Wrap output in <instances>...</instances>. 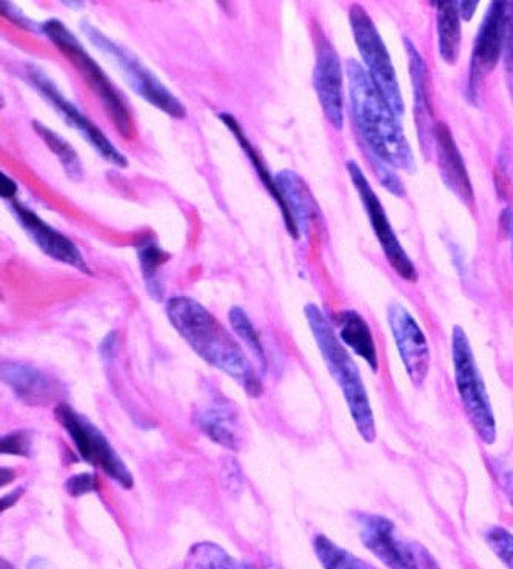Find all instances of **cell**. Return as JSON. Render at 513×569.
Listing matches in <instances>:
<instances>
[{
  "label": "cell",
  "instance_id": "obj_1",
  "mask_svg": "<svg viewBox=\"0 0 513 569\" xmlns=\"http://www.w3.org/2000/svg\"><path fill=\"white\" fill-rule=\"evenodd\" d=\"M165 313L179 336L205 363L233 378L250 397L261 396L264 389L244 350L204 306L193 298L173 297L167 301Z\"/></svg>",
  "mask_w": 513,
  "mask_h": 569
},
{
  "label": "cell",
  "instance_id": "obj_2",
  "mask_svg": "<svg viewBox=\"0 0 513 569\" xmlns=\"http://www.w3.org/2000/svg\"><path fill=\"white\" fill-rule=\"evenodd\" d=\"M350 109L353 122L369 147V153L384 162L404 170L416 172L415 157L395 111L372 82L368 70L360 62L348 61Z\"/></svg>",
  "mask_w": 513,
  "mask_h": 569
},
{
  "label": "cell",
  "instance_id": "obj_3",
  "mask_svg": "<svg viewBox=\"0 0 513 569\" xmlns=\"http://www.w3.org/2000/svg\"><path fill=\"white\" fill-rule=\"evenodd\" d=\"M304 313L330 376L340 386L342 396H344L356 431L360 432L363 440L372 443L376 440V423L360 368L318 306L310 302L305 306Z\"/></svg>",
  "mask_w": 513,
  "mask_h": 569
},
{
  "label": "cell",
  "instance_id": "obj_4",
  "mask_svg": "<svg viewBox=\"0 0 513 569\" xmlns=\"http://www.w3.org/2000/svg\"><path fill=\"white\" fill-rule=\"evenodd\" d=\"M41 33L46 34L56 49L61 51L71 66L82 74L83 81L97 94L119 134L123 139H133L134 122L129 103L117 86L110 81L102 67L91 58L82 42L76 38L73 31L59 19H49L41 23Z\"/></svg>",
  "mask_w": 513,
  "mask_h": 569
},
{
  "label": "cell",
  "instance_id": "obj_5",
  "mask_svg": "<svg viewBox=\"0 0 513 569\" xmlns=\"http://www.w3.org/2000/svg\"><path fill=\"white\" fill-rule=\"evenodd\" d=\"M81 28L91 46L117 66L122 78L139 98L144 99L150 106L157 107L162 113L169 114L170 118L184 119L187 117V109L181 99L174 97L169 87L133 51L114 42L93 23L82 21Z\"/></svg>",
  "mask_w": 513,
  "mask_h": 569
},
{
  "label": "cell",
  "instance_id": "obj_6",
  "mask_svg": "<svg viewBox=\"0 0 513 569\" xmlns=\"http://www.w3.org/2000/svg\"><path fill=\"white\" fill-rule=\"evenodd\" d=\"M452 361L456 391L473 429L483 443H495L496 420L491 397L476 365V358L473 356L471 341L460 326H455L452 330Z\"/></svg>",
  "mask_w": 513,
  "mask_h": 569
},
{
  "label": "cell",
  "instance_id": "obj_7",
  "mask_svg": "<svg viewBox=\"0 0 513 569\" xmlns=\"http://www.w3.org/2000/svg\"><path fill=\"white\" fill-rule=\"evenodd\" d=\"M361 543L389 569H441L424 545L405 537L388 517L356 512Z\"/></svg>",
  "mask_w": 513,
  "mask_h": 569
},
{
  "label": "cell",
  "instance_id": "obj_8",
  "mask_svg": "<svg viewBox=\"0 0 513 569\" xmlns=\"http://www.w3.org/2000/svg\"><path fill=\"white\" fill-rule=\"evenodd\" d=\"M349 21L370 79L395 111L396 117H403L405 111L403 93H401L391 54H389L380 31L368 11L361 6L350 7Z\"/></svg>",
  "mask_w": 513,
  "mask_h": 569
},
{
  "label": "cell",
  "instance_id": "obj_9",
  "mask_svg": "<svg viewBox=\"0 0 513 569\" xmlns=\"http://www.w3.org/2000/svg\"><path fill=\"white\" fill-rule=\"evenodd\" d=\"M54 417L61 423L63 431L69 433L79 456L87 463L101 469L122 488H133L134 481L130 469L123 463L119 453L114 451L105 433L93 421H90L67 403L56 406Z\"/></svg>",
  "mask_w": 513,
  "mask_h": 569
},
{
  "label": "cell",
  "instance_id": "obj_10",
  "mask_svg": "<svg viewBox=\"0 0 513 569\" xmlns=\"http://www.w3.org/2000/svg\"><path fill=\"white\" fill-rule=\"evenodd\" d=\"M23 78H26L28 86L33 87V90L38 91L53 107L56 113L62 118L67 126L78 131L83 141L93 147L99 157L105 159L110 164L122 167V169L129 166V161L123 157L122 151L70 99L63 97L62 91L59 90L53 79L47 74L41 66L34 62L27 63L26 69H23Z\"/></svg>",
  "mask_w": 513,
  "mask_h": 569
},
{
  "label": "cell",
  "instance_id": "obj_11",
  "mask_svg": "<svg viewBox=\"0 0 513 569\" xmlns=\"http://www.w3.org/2000/svg\"><path fill=\"white\" fill-rule=\"evenodd\" d=\"M348 172L350 181L355 186L358 194H360L361 202H363L365 213H368L370 226H372L373 233L376 234L378 242L381 249L391 262L393 270L400 274L403 280L409 282H416L418 272L415 264L398 240L395 230L389 221L388 214L375 190L370 186L368 177H365L363 169L356 164L355 161L348 162Z\"/></svg>",
  "mask_w": 513,
  "mask_h": 569
},
{
  "label": "cell",
  "instance_id": "obj_12",
  "mask_svg": "<svg viewBox=\"0 0 513 569\" xmlns=\"http://www.w3.org/2000/svg\"><path fill=\"white\" fill-rule=\"evenodd\" d=\"M388 321L409 380L416 388H421L431 369L428 338L412 313L400 302L389 306Z\"/></svg>",
  "mask_w": 513,
  "mask_h": 569
},
{
  "label": "cell",
  "instance_id": "obj_13",
  "mask_svg": "<svg viewBox=\"0 0 513 569\" xmlns=\"http://www.w3.org/2000/svg\"><path fill=\"white\" fill-rule=\"evenodd\" d=\"M507 2H492L481 22L479 36L473 43L471 69H469V93L472 99L479 93L484 76L499 66L506 43Z\"/></svg>",
  "mask_w": 513,
  "mask_h": 569
},
{
  "label": "cell",
  "instance_id": "obj_14",
  "mask_svg": "<svg viewBox=\"0 0 513 569\" xmlns=\"http://www.w3.org/2000/svg\"><path fill=\"white\" fill-rule=\"evenodd\" d=\"M8 209L22 227L23 232L30 237V240L42 250L51 260L62 262L70 268L78 269L79 272L93 274L87 264L86 258L78 246L69 237L56 230L49 222L42 220L33 210L21 204L19 201L8 202Z\"/></svg>",
  "mask_w": 513,
  "mask_h": 569
},
{
  "label": "cell",
  "instance_id": "obj_15",
  "mask_svg": "<svg viewBox=\"0 0 513 569\" xmlns=\"http://www.w3.org/2000/svg\"><path fill=\"white\" fill-rule=\"evenodd\" d=\"M313 86L321 103L322 113L333 126L344 127V97H342V67L335 47L324 34L316 41V61L313 70Z\"/></svg>",
  "mask_w": 513,
  "mask_h": 569
},
{
  "label": "cell",
  "instance_id": "obj_16",
  "mask_svg": "<svg viewBox=\"0 0 513 569\" xmlns=\"http://www.w3.org/2000/svg\"><path fill=\"white\" fill-rule=\"evenodd\" d=\"M274 181L284 204L281 213L285 230L294 240L308 237L310 227L315 226L321 218L315 197L310 192L304 179L293 170H281L274 177Z\"/></svg>",
  "mask_w": 513,
  "mask_h": 569
},
{
  "label": "cell",
  "instance_id": "obj_17",
  "mask_svg": "<svg viewBox=\"0 0 513 569\" xmlns=\"http://www.w3.org/2000/svg\"><path fill=\"white\" fill-rule=\"evenodd\" d=\"M404 47L408 51L409 74H411L413 119H415L418 142L423 157L431 159L432 151L435 149V130L439 122L433 118L428 63L418 51L415 43L404 39Z\"/></svg>",
  "mask_w": 513,
  "mask_h": 569
},
{
  "label": "cell",
  "instance_id": "obj_18",
  "mask_svg": "<svg viewBox=\"0 0 513 569\" xmlns=\"http://www.w3.org/2000/svg\"><path fill=\"white\" fill-rule=\"evenodd\" d=\"M2 381L23 403L30 406H56L63 403V386L54 378L39 371L34 366L3 361Z\"/></svg>",
  "mask_w": 513,
  "mask_h": 569
},
{
  "label": "cell",
  "instance_id": "obj_19",
  "mask_svg": "<svg viewBox=\"0 0 513 569\" xmlns=\"http://www.w3.org/2000/svg\"><path fill=\"white\" fill-rule=\"evenodd\" d=\"M435 150L436 157H439L441 179H443L445 187L461 202L471 207L475 202L471 177H469L467 169H465L464 159L461 157L459 146L452 137V131L444 122L436 124Z\"/></svg>",
  "mask_w": 513,
  "mask_h": 569
},
{
  "label": "cell",
  "instance_id": "obj_20",
  "mask_svg": "<svg viewBox=\"0 0 513 569\" xmlns=\"http://www.w3.org/2000/svg\"><path fill=\"white\" fill-rule=\"evenodd\" d=\"M335 325L336 336L341 343L358 357L363 358L373 372H378L380 358H378L375 340H373L368 321L356 310H342L336 316Z\"/></svg>",
  "mask_w": 513,
  "mask_h": 569
},
{
  "label": "cell",
  "instance_id": "obj_21",
  "mask_svg": "<svg viewBox=\"0 0 513 569\" xmlns=\"http://www.w3.org/2000/svg\"><path fill=\"white\" fill-rule=\"evenodd\" d=\"M197 423L199 429L214 443L230 449V451H240L241 437L238 432L237 413L229 406H212V408L199 412Z\"/></svg>",
  "mask_w": 513,
  "mask_h": 569
},
{
  "label": "cell",
  "instance_id": "obj_22",
  "mask_svg": "<svg viewBox=\"0 0 513 569\" xmlns=\"http://www.w3.org/2000/svg\"><path fill=\"white\" fill-rule=\"evenodd\" d=\"M139 266L145 288L154 300L161 301L164 288L161 281V268L169 261L170 254L154 240L153 234H141L137 242Z\"/></svg>",
  "mask_w": 513,
  "mask_h": 569
},
{
  "label": "cell",
  "instance_id": "obj_23",
  "mask_svg": "<svg viewBox=\"0 0 513 569\" xmlns=\"http://www.w3.org/2000/svg\"><path fill=\"white\" fill-rule=\"evenodd\" d=\"M436 31L441 59L455 66L461 51V16L456 2L436 3Z\"/></svg>",
  "mask_w": 513,
  "mask_h": 569
},
{
  "label": "cell",
  "instance_id": "obj_24",
  "mask_svg": "<svg viewBox=\"0 0 513 569\" xmlns=\"http://www.w3.org/2000/svg\"><path fill=\"white\" fill-rule=\"evenodd\" d=\"M220 119L222 121V124H224L227 129L232 131V134L234 139H237L238 144H240L241 150L244 151L245 157L249 158L250 164H252L253 169L256 170V174L258 177H260L262 186H264L265 189H268L270 197L274 199V202H276L278 207H280V210L282 212V209H284V204H282V198L280 194V190H278L276 181H274L273 174L269 172L265 162L262 161L261 154L258 153V150L254 149V146L252 144V142H250V139L247 138L245 131L244 129H242L241 122L238 121V119L230 113L220 114Z\"/></svg>",
  "mask_w": 513,
  "mask_h": 569
},
{
  "label": "cell",
  "instance_id": "obj_25",
  "mask_svg": "<svg viewBox=\"0 0 513 569\" xmlns=\"http://www.w3.org/2000/svg\"><path fill=\"white\" fill-rule=\"evenodd\" d=\"M33 129L39 138L42 139L43 144L49 147L51 153L61 162L63 172L73 181H81L83 178L82 159L79 157L74 147L67 141L61 134L56 133L50 127L42 124V122L33 121Z\"/></svg>",
  "mask_w": 513,
  "mask_h": 569
},
{
  "label": "cell",
  "instance_id": "obj_26",
  "mask_svg": "<svg viewBox=\"0 0 513 569\" xmlns=\"http://www.w3.org/2000/svg\"><path fill=\"white\" fill-rule=\"evenodd\" d=\"M184 569H252L249 565L234 559L221 548L220 545L212 542H201L190 548L189 556L185 559Z\"/></svg>",
  "mask_w": 513,
  "mask_h": 569
},
{
  "label": "cell",
  "instance_id": "obj_27",
  "mask_svg": "<svg viewBox=\"0 0 513 569\" xmlns=\"http://www.w3.org/2000/svg\"><path fill=\"white\" fill-rule=\"evenodd\" d=\"M313 549L324 569H378L348 549L338 547L328 536H316L313 539Z\"/></svg>",
  "mask_w": 513,
  "mask_h": 569
},
{
  "label": "cell",
  "instance_id": "obj_28",
  "mask_svg": "<svg viewBox=\"0 0 513 569\" xmlns=\"http://www.w3.org/2000/svg\"><path fill=\"white\" fill-rule=\"evenodd\" d=\"M229 320L234 333L249 346L253 356L256 357L262 371H264L265 366H268L264 345H262L261 338L258 336L256 329H254L253 322L250 320L249 316H247L245 310L234 306V308L230 309Z\"/></svg>",
  "mask_w": 513,
  "mask_h": 569
},
{
  "label": "cell",
  "instance_id": "obj_29",
  "mask_svg": "<svg viewBox=\"0 0 513 569\" xmlns=\"http://www.w3.org/2000/svg\"><path fill=\"white\" fill-rule=\"evenodd\" d=\"M484 540L492 549L493 555L499 557L501 562L509 569H513V535L507 529L491 527L484 532Z\"/></svg>",
  "mask_w": 513,
  "mask_h": 569
},
{
  "label": "cell",
  "instance_id": "obj_30",
  "mask_svg": "<svg viewBox=\"0 0 513 569\" xmlns=\"http://www.w3.org/2000/svg\"><path fill=\"white\" fill-rule=\"evenodd\" d=\"M369 159L370 162H372L373 169H375L378 178H380L381 184L384 186V189H388L389 192L395 194L398 198H403L405 194L404 182L393 172L395 167L388 164L383 159L372 153H369Z\"/></svg>",
  "mask_w": 513,
  "mask_h": 569
},
{
  "label": "cell",
  "instance_id": "obj_31",
  "mask_svg": "<svg viewBox=\"0 0 513 569\" xmlns=\"http://www.w3.org/2000/svg\"><path fill=\"white\" fill-rule=\"evenodd\" d=\"M31 449H33V439L28 431L10 432L0 439V451L8 456L31 457Z\"/></svg>",
  "mask_w": 513,
  "mask_h": 569
},
{
  "label": "cell",
  "instance_id": "obj_32",
  "mask_svg": "<svg viewBox=\"0 0 513 569\" xmlns=\"http://www.w3.org/2000/svg\"><path fill=\"white\" fill-rule=\"evenodd\" d=\"M221 481L222 488L227 489L230 496H240L242 492V485H244V477H242V469L237 460L227 459L221 463Z\"/></svg>",
  "mask_w": 513,
  "mask_h": 569
},
{
  "label": "cell",
  "instance_id": "obj_33",
  "mask_svg": "<svg viewBox=\"0 0 513 569\" xmlns=\"http://www.w3.org/2000/svg\"><path fill=\"white\" fill-rule=\"evenodd\" d=\"M66 489L71 497H81L90 495V492H97L99 489L97 476L89 472L76 473V476L70 477L66 481Z\"/></svg>",
  "mask_w": 513,
  "mask_h": 569
},
{
  "label": "cell",
  "instance_id": "obj_34",
  "mask_svg": "<svg viewBox=\"0 0 513 569\" xmlns=\"http://www.w3.org/2000/svg\"><path fill=\"white\" fill-rule=\"evenodd\" d=\"M0 10H2L3 18L13 22L16 27L22 28V30L33 31V33L41 31V23H36L33 19L28 18L16 3L2 2L0 3Z\"/></svg>",
  "mask_w": 513,
  "mask_h": 569
},
{
  "label": "cell",
  "instance_id": "obj_35",
  "mask_svg": "<svg viewBox=\"0 0 513 569\" xmlns=\"http://www.w3.org/2000/svg\"><path fill=\"white\" fill-rule=\"evenodd\" d=\"M493 476L499 480V485L506 496L511 503L513 505V468L507 467L506 463L500 460H492L491 463Z\"/></svg>",
  "mask_w": 513,
  "mask_h": 569
},
{
  "label": "cell",
  "instance_id": "obj_36",
  "mask_svg": "<svg viewBox=\"0 0 513 569\" xmlns=\"http://www.w3.org/2000/svg\"><path fill=\"white\" fill-rule=\"evenodd\" d=\"M118 350V333L110 332L109 336L103 338L101 346H99V353H101L103 361L113 360Z\"/></svg>",
  "mask_w": 513,
  "mask_h": 569
},
{
  "label": "cell",
  "instance_id": "obj_37",
  "mask_svg": "<svg viewBox=\"0 0 513 569\" xmlns=\"http://www.w3.org/2000/svg\"><path fill=\"white\" fill-rule=\"evenodd\" d=\"M0 194L8 202L16 201V194H18V184L3 172L0 173Z\"/></svg>",
  "mask_w": 513,
  "mask_h": 569
},
{
  "label": "cell",
  "instance_id": "obj_38",
  "mask_svg": "<svg viewBox=\"0 0 513 569\" xmlns=\"http://www.w3.org/2000/svg\"><path fill=\"white\" fill-rule=\"evenodd\" d=\"M456 8H459L461 19L471 21L473 14H475L476 8H479V2H456Z\"/></svg>",
  "mask_w": 513,
  "mask_h": 569
},
{
  "label": "cell",
  "instance_id": "obj_39",
  "mask_svg": "<svg viewBox=\"0 0 513 569\" xmlns=\"http://www.w3.org/2000/svg\"><path fill=\"white\" fill-rule=\"evenodd\" d=\"M501 229L504 230L507 234H513V209L509 207V209H504L503 213H501L500 218Z\"/></svg>",
  "mask_w": 513,
  "mask_h": 569
},
{
  "label": "cell",
  "instance_id": "obj_40",
  "mask_svg": "<svg viewBox=\"0 0 513 569\" xmlns=\"http://www.w3.org/2000/svg\"><path fill=\"white\" fill-rule=\"evenodd\" d=\"M23 491H26V489L18 488V489H14L13 492H10V495L3 496L2 497V511H6V509L13 507L16 501H19V499H21Z\"/></svg>",
  "mask_w": 513,
  "mask_h": 569
},
{
  "label": "cell",
  "instance_id": "obj_41",
  "mask_svg": "<svg viewBox=\"0 0 513 569\" xmlns=\"http://www.w3.org/2000/svg\"><path fill=\"white\" fill-rule=\"evenodd\" d=\"M28 569H53V567H51L47 560L34 557V559H31L30 563H28Z\"/></svg>",
  "mask_w": 513,
  "mask_h": 569
},
{
  "label": "cell",
  "instance_id": "obj_42",
  "mask_svg": "<svg viewBox=\"0 0 513 569\" xmlns=\"http://www.w3.org/2000/svg\"><path fill=\"white\" fill-rule=\"evenodd\" d=\"M262 569H282L280 565L272 562L270 559L262 560Z\"/></svg>",
  "mask_w": 513,
  "mask_h": 569
},
{
  "label": "cell",
  "instance_id": "obj_43",
  "mask_svg": "<svg viewBox=\"0 0 513 569\" xmlns=\"http://www.w3.org/2000/svg\"><path fill=\"white\" fill-rule=\"evenodd\" d=\"M507 71V78H509V86H511V93L513 97V63L512 66L506 67Z\"/></svg>",
  "mask_w": 513,
  "mask_h": 569
},
{
  "label": "cell",
  "instance_id": "obj_44",
  "mask_svg": "<svg viewBox=\"0 0 513 569\" xmlns=\"http://www.w3.org/2000/svg\"><path fill=\"white\" fill-rule=\"evenodd\" d=\"M63 3H66L67 7L82 8V3H74V2H63Z\"/></svg>",
  "mask_w": 513,
  "mask_h": 569
},
{
  "label": "cell",
  "instance_id": "obj_45",
  "mask_svg": "<svg viewBox=\"0 0 513 569\" xmlns=\"http://www.w3.org/2000/svg\"><path fill=\"white\" fill-rule=\"evenodd\" d=\"M0 569H14V568L11 567L10 563H7L6 560H2V567H0Z\"/></svg>",
  "mask_w": 513,
  "mask_h": 569
},
{
  "label": "cell",
  "instance_id": "obj_46",
  "mask_svg": "<svg viewBox=\"0 0 513 569\" xmlns=\"http://www.w3.org/2000/svg\"><path fill=\"white\" fill-rule=\"evenodd\" d=\"M512 260H513V234H512Z\"/></svg>",
  "mask_w": 513,
  "mask_h": 569
}]
</instances>
